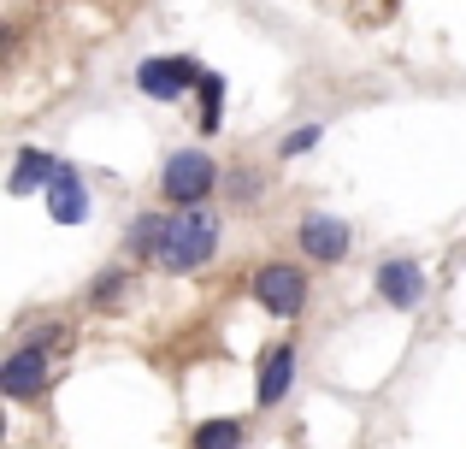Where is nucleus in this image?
I'll return each mask as SVG.
<instances>
[{
    "label": "nucleus",
    "instance_id": "obj_4",
    "mask_svg": "<svg viewBox=\"0 0 466 449\" xmlns=\"http://www.w3.org/2000/svg\"><path fill=\"white\" fill-rule=\"evenodd\" d=\"M254 301H260L266 313H278V320H296L301 308H308V272H296V266L272 260L254 272Z\"/></svg>",
    "mask_w": 466,
    "mask_h": 449
},
{
    "label": "nucleus",
    "instance_id": "obj_10",
    "mask_svg": "<svg viewBox=\"0 0 466 449\" xmlns=\"http://www.w3.org/2000/svg\"><path fill=\"white\" fill-rule=\"evenodd\" d=\"M59 172V160H47L42 148H18V166H12V196H30V189H47Z\"/></svg>",
    "mask_w": 466,
    "mask_h": 449
},
{
    "label": "nucleus",
    "instance_id": "obj_8",
    "mask_svg": "<svg viewBox=\"0 0 466 449\" xmlns=\"http://www.w3.org/2000/svg\"><path fill=\"white\" fill-rule=\"evenodd\" d=\"M289 384H296V349H289V343L266 349V361H260V384H254V396H260V408L284 403V396H289Z\"/></svg>",
    "mask_w": 466,
    "mask_h": 449
},
{
    "label": "nucleus",
    "instance_id": "obj_6",
    "mask_svg": "<svg viewBox=\"0 0 466 449\" xmlns=\"http://www.w3.org/2000/svg\"><path fill=\"white\" fill-rule=\"evenodd\" d=\"M301 249H308V260H319V266L342 260V254H349V225L330 219V213H308V219H301Z\"/></svg>",
    "mask_w": 466,
    "mask_h": 449
},
{
    "label": "nucleus",
    "instance_id": "obj_7",
    "mask_svg": "<svg viewBox=\"0 0 466 449\" xmlns=\"http://www.w3.org/2000/svg\"><path fill=\"white\" fill-rule=\"evenodd\" d=\"M83 208H89V189H83V178L71 172V166H59L54 184H47V219H54V225H77Z\"/></svg>",
    "mask_w": 466,
    "mask_h": 449
},
{
    "label": "nucleus",
    "instance_id": "obj_12",
    "mask_svg": "<svg viewBox=\"0 0 466 449\" xmlns=\"http://www.w3.org/2000/svg\"><path fill=\"white\" fill-rule=\"evenodd\" d=\"M166 225L159 213H142L137 225H130V254H142V260H159V242H166Z\"/></svg>",
    "mask_w": 466,
    "mask_h": 449
},
{
    "label": "nucleus",
    "instance_id": "obj_11",
    "mask_svg": "<svg viewBox=\"0 0 466 449\" xmlns=\"http://www.w3.org/2000/svg\"><path fill=\"white\" fill-rule=\"evenodd\" d=\"M189 449H242V420H201L189 432Z\"/></svg>",
    "mask_w": 466,
    "mask_h": 449
},
{
    "label": "nucleus",
    "instance_id": "obj_9",
    "mask_svg": "<svg viewBox=\"0 0 466 449\" xmlns=\"http://www.w3.org/2000/svg\"><path fill=\"white\" fill-rule=\"evenodd\" d=\"M378 296H384L390 308H413V301L425 296V272L413 260H384L378 266Z\"/></svg>",
    "mask_w": 466,
    "mask_h": 449
},
{
    "label": "nucleus",
    "instance_id": "obj_3",
    "mask_svg": "<svg viewBox=\"0 0 466 449\" xmlns=\"http://www.w3.org/2000/svg\"><path fill=\"white\" fill-rule=\"evenodd\" d=\"M47 343H54V337H30L24 349H12L6 367H0V396H12V403H30L35 391H47V372H54Z\"/></svg>",
    "mask_w": 466,
    "mask_h": 449
},
{
    "label": "nucleus",
    "instance_id": "obj_1",
    "mask_svg": "<svg viewBox=\"0 0 466 449\" xmlns=\"http://www.w3.org/2000/svg\"><path fill=\"white\" fill-rule=\"evenodd\" d=\"M213 249H218V225H213V213L183 208L177 219L166 225V242H159V266H166V272H195V266L213 260Z\"/></svg>",
    "mask_w": 466,
    "mask_h": 449
},
{
    "label": "nucleus",
    "instance_id": "obj_13",
    "mask_svg": "<svg viewBox=\"0 0 466 449\" xmlns=\"http://www.w3.org/2000/svg\"><path fill=\"white\" fill-rule=\"evenodd\" d=\"M201 130H218V107H225V77L218 71H201Z\"/></svg>",
    "mask_w": 466,
    "mask_h": 449
},
{
    "label": "nucleus",
    "instance_id": "obj_5",
    "mask_svg": "<svg viewBox=\"0 0 466 449\" xmlns=\"http://www.w3.org/2000/svg\"><path fill=\"white\" fill-rule=\"evenodd\" d=\"M137 83H142V95H148V101H177L183 89H195V83H201V66H195V59H183V54L142 59Z\"/></svg>",
    "mask_w": 466,
    "mask_h": 449
},
{
    "label": "nucleus",
    "instance_id": "obj_2",
    "mask_svg": "<svg viewBox=\"0 0 466 449\" xmlns=\"http://www.w3.org/2000/svg\"><path fill=\"white\" fill-rule=\"evenodd\" d=\"M218 184V166L207 160L201 148H183L166 160V172H159V189H166V201H177V208H201L207 196H213Z\"/></svg>",
    "mask_w": 466,
    "mask_h": 449
},
{
    "label": "nucleus",
    "instance_id": "obj_14",
    "mask_svg": "<svg viewBox=\"0 0 466 449\" xmlns=\"http://www.w3.org/2000/svg\"><path fill=\"white\" fill-rule=\"evenodd\" d=\"M313 142H319V125H301V130H296V137H289V142H284V154H308V148H313Z\"/></svg>",
    "mask_w": 466,
    "mask_h": 449
}]
</instances>
